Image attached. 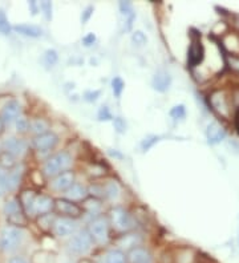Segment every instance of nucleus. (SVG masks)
<instances>
[{"label": "nucleus", "instance_id": "obj_1", "mask_svg": "<svg viewBox=\"0 0 239 263\" xmlns=\"http://www.w3.org/2000/svg\"><path fill=\"white\" fill-rule=\"evenodd\" d=\"M72 165V157L66 152H58L46 160L42 172L46 177H56L70 169Z\"/></svg>", "mask_w": 239, "mask_h": 263}, {"label": "nucleus", "instance_id": "obj_2", "mask_svg": "<svg viewBox=\"0 0 239 263\" xmlns=\"http://www.w3.org/2000/svg\"><path fill=\"white\" fill-rule=\"evenodd\" d=\"M24 240V232L20 228L7 226L0 232V246L6 252H12L22 244Z\"/></svg>", "mask_w": 239, "mask_h": 263}, {"label": "nucleus", "instance_id": "obj_3", "mask_svg": "<svg viewBox=\"0 0 239 263\" xmlns=\"http://www.w3.org/2000/svg\"><path fill=\"white\" fill-rule=\"evenodd\" d=\"M93 246V238L90 236L88 230H81L70 236L68 240V248L70 252L78 256H85L90 252Z\"/></svg>", "mask_w": 239, "mask_h": 263}, {"label": "nucleus", "instance_id": "obj_4", "mask_svg": "<svg viewBox=\"0 0 239 263\" xmlns=\"http://www.w3.org/2000/svg\"><path fill=\"white\" fill-rule=\"evenodd\" d=\"M88 232L93 240H96L97 244H104L109 238V228L108 220L104 217H97L89 224Z\"/></svg>", "mask_w": 239, "mask_h": 263}, {"label": "nucleus", "instance_id": "obj_5", "mask_svg": "<svg viewBox=\"0 0 239 263\" xmlns=\"http://www.w3.org/2000/svg\"><path fill=\"white\" fill-rule=\"evenodd\" d=\"M54 210L66 218H78L82 214V210L78 205L68 198H58L54 200Z\"/></svg>", "mask_w": 239, "mask_h": 263}, {"label": "nucleus", "instance_id": "obj_6", "mask_svg": "<svg viewBox=\"0 0 239 263\" xmlns=\"http://www.w3.org/2000/svg\"><path fill=\"white\" fill-rule=\"evenodd\" d=\"M76 230H78V224L74 218L62 217L54 220V232L58 236H62V238L72 236L74 234H76Z\"/></svg>", "mask_w": 239, "mask_h": 263}, {"label": "nucleus", "instance_id": "obj_7", "mask_svg": "<svg viewBox=\"0 0 239 263\" xmlns=\"http://www.w3.org/2000/svg\"><path fill=\"white\" fill-rule=\"evenodd\" d=\"M110 220L113 226L120 232H128L132 228V217L124 208H114L110 212Z\"/></svg>", "mask_w": 239, "mask_h": 263}, {"label": "nucleus", "instance_id": "obj_8", "mask_svg": "<svg viewBox=\"0 0 239 263\" xmlns=\"http://www.w3.org/2000/svg\"><path fill=\"white\" fill-rule=\"evenodd\" d=\"M58 142V137L52 132H48V133H44V134L36 136L32 144H34V148L36 150L39 152H48L50 149H54L56 146V144Z\"/></svg>", "mask_w": 239, "mask_h": 263}, {"label": "nucleus", "instance_id": "obj_9", "mask_svg": "<svg viewBox=\"0 0 239 263\" xmlns=\"http://www.w3.org/2000/svg\"><path fill=\"white\" fill-rule=\"evenodd\" d=\"M170 84H172V76L164 70H157L152 78V86L160 93L166 92L170 88Z\"/></svg>", "mask_w": 239, "mask_h": 263}, {"label": "nucleus", "instance_id": "obj_10", "mask_svg": "<svg viewBox=\"0 0 239 263\" xmlns=\"http://www.w3.org/2000/svg\"><path fill=\"white\" fill-rule=\"evenodd\" d=\"M204 50L202 43L198 39L193 40L192 44H190L189 52H188V64L190 66H197L204 60Z\"/></svg>", "mask_w": 239, "mask_h": 263}, {"label": "nucleus", "instance_id": "obj_11", "mask_svg": "<svg viewBox=\"0 0 239 263\" xmlns=\"http://www.w3.org/2000/svg\"><path fill=\"white\" fill-rule=\"evenodd\" d=\"M52 210H54V200L50 198V196H38L35 202V208H34V213L42 217L50 214Z\"/></svg>", "mask_w": 239, "mask_h": 263}, {"label": "nucleus", "instance_id": "obj_12", "mask_svg": "<svg viewBox=\"0 0 239 263\" xmlns=\"http://www.w3.org/2000/svg\"><path fill=\"white\" fill-rule=\"evenodd\" d=\"M206 137H208V144L216 145V144H220V141H224V137H226V130H224L222 125H220L216 121H212L206 128Z\"/></svg>", "mask_w": 239, "mask_h": 263}, {"label": "nucleus", "instance_id": "obj_13", "mask_svg": "<svg viewBox=\"0 0 239 263\" xmlns=\"http://www.w3.org/2000/svg\"><path fill=\"white\" fill-rule=\"evenodd\" d=\"M36 198H38V194L34 190H24L20 193L19 202L22 205V209L27 216H35L34 208H35Z\"/></svg>", "mask_w": 239, "mask_h": 263}, {"label": "nucleus", "instance_id": "obj_14", "mask_svg": "<svg viewBox=\"0 0 239 263\" xmlns=\"http://www.w3.org/2000/svg\"><path fill=\"white\" fill-rule=\"evenodd\" d=\"M74 184V174L72 172H64L62 174L56 176L52 181V188L58 192H66Z\"/></svg>", "mask_w": 239, "mask_h": 263}, {"label": "nucleus", "instance_id": "obj_15", "mask_svg": "<svg viewBox=\"0 0 239 263\" xmlns=\"http://www.w3.org/2000/svg\"><path fill=\"white\" fill-rule=\"evenodd\" d=\"M128 263H153L152 254L144 248H130L128 252Z\"/></svg>", "mask_w": 239, "mask_h": 263}, {"label": "nucleus", "instance_id": "obj_16", "mask_svg": "<svg viewBox=\"0 0 239 263\" xmlns=\"http://www.w3.org/2000/svg\"><path fill=\"white\" fill-rule=\"evenodd\" d=\"M20 112H22V106L18 101H8L2 109V118L4 120V122H12V121L18 120Z\"/></svg>", "mask_w": 239, "mask_h": 263}, {"label": "nucleus", "instance_id": "obj_17", "mask_svg": "<svg viewBox=\"0 0 239 263\" xmlns=\"http://www.w3.org/2000/svg\"><path fill=\"white\" fill-rule=\"evenodd\" d=\"M4 150L11 153L14 156H22L24 152L27 150V142L24 140L20 138H8L4 141L3 144Z\"/></svg>", "mask_w": 239, "mask_h": 263}, {"label": "nucleus", "instance_id": "obj_18", "mask_svg": "<svg viewBox=\"0 0 239 263\" xmlns=\"http://www.w3.org/2000/svg\"><path fill=\"white\" fill-rule=\"evenodd\" d=\"M66 196L70 201H80V200H85V197L88 196V190H86L84 185L74 182V185L66 190Z\"/></svg>", "mask_w": 239, "mask_h": 263}, {"label": "nucleus", "instance_id": "obj_19", "mask_svg": "<svg viewBox=\"0 0 239 263\" xmlns=\"http://www.w3.org/2000/svg\"><path fill=\"white\" fill-rule=\"evenodd\" d=\"M120 12L125 16L126 19V30H130L132 26H133V22L136 19V14L134 10H133V4L130 2H120L118 3Z\"/></svg>", "mask_w": 239, "mask_h": 263}, {"label": "nucleus", "instance_id": "obj_20", "mask_svg": "<svg viewBox=\"0 0 239 263\" xmlns=\"http://www.w3.org/2000/svg\"><path fill=\"white\" fill-rule=\"evenodd\" d=\"M16 32H19L24 36H30V38H40L42 35V30L38 26H32V24H19L14 27Z\"/></svg>", "mask_w": 239, "mask_h": 263}, {"label": "nucleus", "instance_id": "obj_21", "mask_svg": "<svg viewBox=\"0 0 239 263\" xmlns=\"http://www.w3.org/2000/svg\"><path fill=\"white\" fill-rule=\"evenodd\" d=\"M102 190H104V196L108 197L109 200H117L121 194V189H120V185L116 181L113 180H109L105 186H102Z\"/></svg>", "mask_w": 239, "mask_h": 263}, {"label": "nucleus", "instance_id": "obj_22", "mask_svg": "<svg viewBox=\"0 0 239 263\" xmlns=\"http://www.w3.org/2000/svg\"><path fill=\"white\" fill-rule=\"evenodd\" d=\"M105 263H128V258L121 250H110L105 256Z\"/></svg>", "mask_w": 239, "mask_h": 263}, {"label": "nucleus", "instance_id": "obj_23", "mask_svg": "<svg viewBox=\"0 0 239 263\" xmlns=\"http://www.w3.org/2000/svg\"><path fill=\"white\" fill-rule=\"evenodd\" d=\"M15 156L8 153V152H3L0 153V168L4 170H10L15 166Z\"/></svg>", "mask_w": 239, "mask_h": 263}, {"label": "nucleus", "instance_id": "obj_24", "mask_svg": "<svg viewBox=\"0 0 239 263\" xmlns=\"http://www.w3.org/2000/svg\"><path fill=\"white\" fill-rule=\"evenodd\" d=\"M31 129L36 136H40L44 134V133H48L50 125H48V122L46 120H42V118H36V120H34L31 122Z\"/></svg>", "mask_w": 239, "mask_h": 263}, {"label": "nucleus", "instance_id": "obj_25", "mask_svg": "<svg viewBox=\"0 0 239 263\" xmlns=\"http://www.w3.org/2000/svg\"><path fill=\"white\" fill-rule=\"evenodd\" d=\"M3 210L6 217H10V216H14V214L19 213V212H23L22 205H20V202L18 200H10V201L6 202Z\"/></svg>", "mask_w": 239, "mask_h": 263}, {"label": "nucleus", "instance_id": "obj_26", "mask_svg": "<svg viewBox=\"0 0 239 263\" xmlns=\"http://www.w3.org/2000/svg\"><path fill=\"white\" fill-rule=\"evenodd\" d=\"M84 209L88 212L89 214H97L101 210V201L98 198L93 197L85 200Z\"/></svg>", "mask_w": 239, "mask_h": 263}, {"label": "nucleus", "instance_id": "obj_27", "mask_svg": "<svg viewBox=\"0 0 239 263\" xmlns=\"http://www.w3.org/2000/svg\"><path fill=\"white\" fill-rule=\"evenodd\" d=\"M7 192H11V185H10V173L0 168V196H4Z\"/></svg>", "mask_w": 239, "mask_h": 263}, {"label": "nucleus", "instance_id": "obj_28", "mask_svg": "<svg viewBox=\"0 0 239 263\" xmlns=\"http://www.w3.org/2000/svg\"><path fill=\"white\" fill-rule=\"evenodd\" d=\"M170 116H172V118H174V120H184L186 117L185 105L180 104L173 106L172 110H170Z\"/></svg>", "mask_w": 239, "mask_h": 263}, {"label": "nucleus", "instance_id": "obj_29", "mask_svg": "<svg viewBox=\"0 0 239 263\" xmlns=\"http://www.w3.org/2000/svg\"><path fill=\"white\" fill-rule=\"evenodd\" d=\"M132 42H133L134 46H142L146 44L148 38L142 31H136V32H133V35H132Z\"/></svg>", "mask_w": 239, "mask_h": 263}, {"label": "nucleus", "instance_id": "obj_30", "mask_svg": "<svg viewBox=\"0 0 239 263\" xmlns=\"http://www.w3.org/2000/svg\"><path fill=\"white\" fill-rule=\"evenodd\" d=\"M125 88V84H124L122 78H114L112 80V90L114 93V96L118 98L121 94H122V90Z\"/></svg>", "mask_w": 239, "mask_h": 263}, {"label": "nucleus", "instance_id": "obj_31", "mask_svg": "<svg viewBox=\"0 0 239 263\" xmlns=\"http://www.w3.org/2000/svg\"><path fill=\"white\" fill-rule=\"evenodd\" d=\"M58 52L54 50H46V54H44V62H46V66H54L56 62H58Z\"/></svg>", "mask_w": 239, "mask_h": 263}, {"label": "nucleus", "instance_id": "obj_32", "mask_svg": "<svg viewBox=\"0 0 239 263\" xmlns=\"http://www.w3.org/2000/svg\"><path fill=\"white\" fill-rule=\"evenodd\" d=\"M160 141V137L157 136H148L142 140V142H141V148H142L144 152H148L150 149L154 144H157Z\"/></svg>", "mask_w": 239, "mask_h": 263}, {"label": "nucleus", "instance_id": "obj_33", "mask_svg": "<svg viewBox=\"0 0 239 263\" xmlns=\"http://www.w3.org/2000/svg\"><path fill=\"white\" fill-rule=\"evenodd\" d=\"M0 32L4 34V35H8L11 32V26H10V22L4 15V12L0 11Z\"/></svg>", "mask_w": 239, "mask_h": 263}, {"label": "nucleus", "instance_id": "obj_34", "mask_svg": "<svg viewBox=\"0 0 239 263\" xmlns=\"http://www.w3.org/2000/svg\"><path fill=\"white\" fill-rule=\"evenodd\" d=\"M97 117H98V120L100 121H108L112 118V113H110L108 106H101V108L98 109Z\"/></svg>", "mask_w": 239, "mask_h": 263}, {"label": "nucleus", "instance_id": "obj_35", "mask_svg": "<svg viewBox=\"0 0 239 263\" xmlns=\"http://www.w3.org/2000/svg\"><path fill=\"white\" fill-rule=\"evenodd\" d=\"M113 125H114V129H116L118 133H125L126 130V122L124 118L121 117H116L114 120H113Z\"/></svg>", "mask_w": 239, "mask_h": 263}, {"label": "nucleus", "instance_id": "obj_36", "mask_svg": "<svg viewBox=\"0 0 239 263\" xmlns=\"http://www.w3.org/2000/svg\"><path fill=\"white\" fill-rule=\"evenodd\" d=\"M30 126H31L30 122H28L26 118H23V117L16 120V128H18V132H22V133H24V132H27L28 129H30Z\"/></svg>", "mask_w": 239, "mask_h": 263}, {"label": "nucleus", "instance_id": "obj_37", "mask_svg": "<svg viewBox=\"0 0 239 263\" xmlns=\"http://www.w3.org/2000/svg\"><path fill=\"white\" fill-rule=\"evenodd\" d=\"M40 8L44 11V15H46V19L50 20V18H52V3L50 2H42Z\"/></svg>", "mask_w": 239, "mask_h": 263}, {"label": "nucleus", "instance_id": "obj_38", "mask_svg": "<svg viewBox=\"0 0 239 263\" xmlns=\"http://www.w3.org/2000/svg\"><path fill=\"white\" fill-rule=\"evenodd\" d=\"M93 11H94L93 6H88V7L85 8L84 11H82V14H81V23L82 24L86 23V22L90 19V16L93 15Z\"/></svg>", "mask_w": 239, "mask_h": 263}, {"label": "nucleus", "instance_id": "obj_39", "mask_svg": "<svg viewBox=\"0 0 239 263\" xmlns=\"http://www.w3.org/2000/svg\"><path fill=\"white\" fill-rule=\"evenodd\" d=\"M100 90H88V92H85L84 98L85 101H88V102H93V101H96L97 98L100 97Z\"/></svg>", "mask_w": 239, "mask_h": 263}, {"label": "nucleus", "instance_id": "obj_40", "mask_svg": "<svg viewBox=\"0 0 239 263\" xmlns=\"http://www.w3.org/2000/svg\"><path fill=\"white\" fill-rule=\"evenodd\" d=\"M94 42H96V36L93 35V34H88V35H85L82 38V44L85 46H90L92 44H94Z\"/></svg>", "mask_w": 239, "mask_h": 263}, {"label": "nucleus", "instance_id": "obj_41", "mask_svg": "<svg viewBox=\"0 0 239 263\" xmlns=\"http://www.w3.org/2000/svg\"><path fill=\"white\" fill-rule=\"evenodd\" d=\"M8 263H28V260H26L22 256H14V258L8 260Z\"/></svg>", "mask_w": 239, "mask_h": 263}, {"label": "nucleus", "instance_id": "obj_42", "mask_svg": "<svg viewBox=\"0 0 239 263\" xmlns=\"http://www.w3.org/2000/svg\"><path fill=\"white\" fill-rule=\"evenodd\" d=\"M30 7H31V10H32V14L35 15L36 12H38V7H36L35 2H30Z\"/></svg>", "mask_w": 239, "mask_h": 263}, {"label": "nucleus", "instance_id": "obj_43", "mask_svg": "<svg viewBox=\"0 0 239 263\" xmlns=\"http://www.w3.org/2000/svg\"><path fill=\"white\" fill-rule=\"evenodd\" d=\"M4 124H6V122H4V120L2 118V116H0V134H2L4 130Z\"/></svg>", "mask_w": 239, "mask_h": 263}, {"label": "nucleus", "instance_id": "obj_44", "mask_svg": "<svg viewBox=\"0 0 239 263\" xmlns=\"http://www.w3.org/2000/svg\"><path fill=\"white\" fill-rule=\"evenodd\" d=\"M232 64H234V66L239 70V60H236V58H234V60H232Z\"/></svg>", "mask_w": 239, "mask_h": 263}, {"label": "nucleus", "instance_id": "obj_45", "mask_svg": "<svg viewBox=\"0 0 239 263\" xmlns=\"http://www.w3.org/2000/svg\"><path fill=\"white\" fill-rule=\"evenodd\" d=\"M236 126H238L239 129V113H238V118H236Z\"/></svg>", "mask_w": 239, "mask_h": 263}]
</instances>
